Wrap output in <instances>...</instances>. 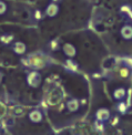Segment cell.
I'll return each instance as SVG.
<instances>
[{
	"mask_svg": "<svg viewBox=\"0 0 132 135\" xmlns=\"http://www.w3.org/2000/svg\"><path fill=\"white\" fill-rule=\"evenodd\" d=\"M121 35L124 39H132V27L124 26L121 30Z\"/></svg>",
	"mask_w": 132,
	"mask_h": 135,
	"instance_id": "cell-1",
	"label": "cell"
},
{
	"mask_svg": "<svg viewBox=\"0 0 132 135\" xmlns=\"http://www.w3.org/2000/svg\"><path fill=\"white\" fill-rule=\"evenodd\" d=\"M124 95H125V91H124V89H122V88L117 89L116 91H114V98H116L117 100H121V99H123Z\"/></svg>",
	"mask_w": 132,
	"mask_h": 135,
	"instance_id": "cell-2",
	"label": "cell"
},
{
	"mask_svg": "<svg viewBox=\"0 0 132 135\" xmlns=\"http://www.w3.org/2000/svg\"><path fill=\"white\" fill-rule=\"evenodd\" d=\"M4 11H6V4L0 1V15H2Z\"/></svg>",
	"mask_w": 132,
	"mask_h": 135,
	"instance_id": "cell-3",
	"label": "cell"
},
{
	"mask_svg": "<svg viewBox=\"0 0 132 135\" xmlns=\"http://www.w3.org/2000/svg\"><path fill=\"white\" fill-rule=\"evenodd\" d=\"M0 111H1V112H4V109H3V106H2L1 104H0ZM1 115H2V114L0 113V117H1Z\"/></svg>",
	"mask_w": 132,
	"mask_h": 135,
	"instance_id": "cell-4",
	"label": "cell"
}]
</instances>
